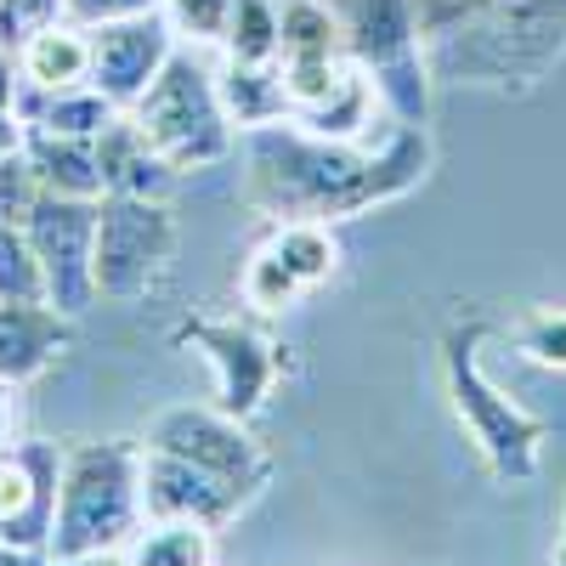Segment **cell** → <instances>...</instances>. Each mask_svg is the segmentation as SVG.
<instances>
[{
    "label": "cell",
    "mask_w": 566,
    "mask_h": 566,
    "mask_svg": "<svg viewBox=\"0 0 566 566\" xmlns=\"http://www.w3.org/2000/svg\"><path fill=\"white\" fill-rule=\"evenodd\" d=\"M424 170L419 125H402L391 148H363V142H323L306 130H255L250 142V205L277 221H335L357 216L380 199H397Z\"/></svg>",
    "instance_id": "obj_1"
},
{
    "label": "cell",
    "mask_w": 566,
    "mask_h": 566,
    "mask_svg": "<svg viewBox=\"0 0 566 566\" xmlns=\"http://www.w3.org/2000/svg\"><path fill=\"white\" fill-rule=\"evenodd\" d=\"M142 527V442H69L45 560L125 549Z\"/></svg>",
    "instance_id": "obj_2"
},
{
    "label": "cell",
    "mask_w": 566,
    "mask_h": 566,
    "mask_svg": "<svg viewBox=\"0 0 566 566\" xmlns=\"http://www.w3.org/2000/svg\"><path fill=\"white\" fill-rule=\"evenodd\" d=\"M136 119V130L148 136V148L181 176V170H210L232 154V130L221 91H216V69L199 63V52H170V63L159 69V80L142 91L125 108Z\"/></svg>",
    "instance_id": "obj_3"
},
{
    "label": "cell",
    "mask_w": 566,
    "mask_h": 566,
    "mask_svg": "<svg viewBox=\"0 0 566 566\" xmlns=\"http://www.w3.org/2000/svg\"><path fill=\"white\" fill-rule=\"evenodd\" d=\"M346 57L380 85L397 125H424V57H419V0H328Z\"/></svg>",
    "instance_id": "obj_4"
},
{
    "label": "cell",
    "mask_w": 566,
    "mask_h": 566,
    "mask_svg": "<svg viewBox=\"0 0 566 566\" xmlns=\"http://www.w3.org/2000/svg\"><path fill=\"white\" fill-rule=\"evenodd\" d=\"M476 340L482 328H464V335L448 340V391L453 408L464 419V431L476 437L482 459L499 470L504 482H527L538 470V448H544V419H533L527 408H515L476 363Z\"/></svg>",
    "instance_id": "obj_5"
},
{
    "label": "cell",
    "mask_w": 566,
    "mask_h": 566,
    "mask_svg": "<svg viewBox=\"0 0 566 566\" xmlns=\"http://www.w3.org/2000/svg\"><path fill=\"white\" fill-rule=\"evenodd\" d=\"M176 255V221L165 210V199H119L108 193L97 205V301H142L159 283V272Z\"/></svg>",
    "instance_id": "obj_6"
},
{
    "label": "cell",
    "mask_w": 566,
    "mask_h": 566,
    "mask_svg": "<svg viewBox=\"0 0 566 566\" xmlns=\"http://www.w3.org/2000/svg\"><path fill=\"white\" fill-rule=\"evenodd\" d=\"M97 205L103 199L40 193L29 221H23L29 250L40 261L45 306H57L63 317H80L97 306V272H91V255H97Z\"/></svg>",
    "instance_id": "obj_7"
},
{
    "label": "cell",
    "mask_w": 566,
    "mask_h": 566,
    "mask_svg": "<svg viewBox=\"0 0 566 566\" xmlns=\"http://www.w3.org/2000/svg\"><path fill=\"white\" fill-rule=\"evenodd\" d=\"M335 261H340V250H335L328 221H277V232L250 255L239 290L255 312H283L306 290H317L335 272Z\"/></svg>",
    "instance_id": "obj_8"
},
{
    "label": "cell",
    "mask_w": 566,
    "mask_h": 566,
    "mask_svg": "<svg viewBox=\"0 0 566 566\" xmlns=\"http://www.w3.org/2000/svg\"><path fill=\"white\" fill-rule=\"evenodd\" d=\"M142 448L193 459V464L216 470V476L244 482L250 493L266 482V453H261V442L250 437L244 419H232V413H221V408H165V413L148 424V442H142Z\"/></svg>",
    "instance_id": "obj_9"
},
{
    "label": "cell",
    "mask_w": 566,
    "mask_h": 566,
    "mask_svg": "<svg viewBox=\"0 0 566 566\" xmlns=\"http://www.w3.org/2000/svg\"><path fill=\"white\" fill-rule=\"evenodd\" d=\"M250 504V488L216 476V470L176 459L159 448H142V522H199L227 527L232 515Z\"/></svg>",
    "instance_id": "obj_10"
},
{
    "label": "cell",
    "mask_w": 566,
    "mask_h": 566,
    "mask_svg": "<svg viewBox=\"0 0 566 566\" xmlns=\"http://www.w3.org/2000/svg\"><path fill=\"white\" fill-rule=\"evenodd\" d=\"M57 442H0V538L45 555L57 522Z\"/></svg>",
    "instance_id": "obj_11"
},
{
    "label": "cell",
    "mask_w": 566,
    "mask_h": 566,
    "mask_svg": "<svg viewBox=\"0 0 566 566\" xmlns=\"http://www.w3.org/2000/svg\"><path fill=\"white\" fill-rule=\"evenodd\" d=\"M85 40H91V85H97L119 114L159 80V69L176 52V29L165 23V12L85 29Z\"/></svg>",
    "instance_id": "obj_12"
},
{
    "label": "cell",
    "mask_w": 566,
    "mask_h": 566,
    "mask_svg": "<svg viewBox=\"0 0 566 566\" xmlns=\"http://www.w3.org/2000/svg\"><path fill=\"white\" fill-rule=\"evenodd\" d=\"M181 340H193L210 368H216V408L232 413V419H255L266 391H272V374H277V352L255 335L250 323L239 317H221V323H187L181 328Z\"/></svg>",
    "instance_id": "obj_13"
},
{
    "label": "cell",
    "mask_w": 566,
    "mask_h": 566,
    "mask_svg": "<svg viewBox=\"0 0 566 566\" xmlns=\"http://www.w3.org/2000/svg\"><path fill=\"white\" fill-rule=\"evenodd\" d=\"M69 323L74 317L45 301H0V386H29L45 374V363L69 346Z\"/></svg>",
    "instance_id": "obj_14"
},
{
    "label": "cell",
    "mask_w": 566,
    "mask_h": 566,
    "mask_svg": "<svg viewBox=\"0 0 566 566\" xmlns=\"http://www.w3.org/2000/svg\"><path fill=\"white\" fill-rule=\"evenodd\" d=\"M18 119L23 130H40V136H69V142H97L119 108L103 97L97 85H69V91H34V85H18Z\"/></svg>",
    "instance_id": "obj_15"
},
{
    "label": "cell",
    "mask_w": 566,
    "mask_h": 566,
    "mask_svg": "<svg viewBox=\"0 0 566 566\" xmlns=\"http://www.w3.org/2000/svg\"><path fill=\"white\" fill-rule=\"evenodd\" d=\"M97 165H103V187H108V193H119V199H165L170 181H176V170L148 148V136L136 130L130 114H119L97 136Z\"/></svg>",
    "instance_id": "obj_16"
},
{
    "label": "cell",
    "mask_w": 566,
    "mask_h": 566,
    "mask_svg": "<svg viewBox=\"0 0 566 566\" xmlns=\"http://www.w3.org/2000/svg\"><path fill=\"white\" fill-rule=\"evenodd\" d=\"M12 57H18L23 85H34V91H69V85L91 80V40L69 18L45 23V29H29Z\"/></svg>",
    "instance_id": "obj_17"
},
{
    "label": "cell",
    "mask_w": 566,
    "mask_h": 566,
    "mask_svg": "<svg viewBox=\"0 0 566 566\" xmlns=\"http://www.w3.org/2000/svg\"><path fill=\"white\" fill-rule=\"evenodd\" d=\"M23 159L40 181V193L57 199H103V165H97V142H69V136H23Z\"/></svg>",
    "instance_id": "obj_18"
},
{
    "label": "cell",
    "mask_w": 566,
    "mask_h": 566,
    "mask_svg": "<svg viewBox=\"0 0 566 566\" xmlns=\"http://www.w3.org/2000/svg\"><path fill=\"white\" fill-rule=\"evenodd\" d=\"M221 108L232 130H266V125H290V97H283V74L277 63H239L227 57L216 69Z\"/></svg>",
    "instance_id": "obj_19"
},
{
    "label": "cell",
    "mask_w": 566,
    "mask_h": 566,
    "mask_svg": "<svg viewBox=\"0 0 566 566\" xmlns=\"http://www.w3.org/2000/svg\"><path fill=\"white\" fill-rule=\"evenodd\" d=\"M130 566H216V527L199 522H142L125 538Z\"/></svg>",
    "instance_id": "obj_20"
},
{
    "label": "cell",
    "mask_w": 566,
    "mask_h": 566,
    "mask_svg": "<svg viewBox=\"0 0 566 566\" xmlns=\"http://www.w3.org/2000/svg\"><path fill=\"white\" fill-rule=\"evenodd\" d=\"M0 301H45L40 261L29 250L23 221H0Z\"/></svg>",
    "instance_id": "obj_21"
},
{
    "label": "cell",
    "mask_w": 566,
    "mask_h": 566,
    "mask_svg": "<svg viewBox=\"0 0 566 566\" xmlns=\"http://www.w3.org/2000/svg\"><path fill=\"white\" fill-rule=\"evenodd\" d=\"M232 7H239V0H159V12L176 29V40L187 34L193 45H227Z\"/></svg>",
    "instance_id": "obj_22"
},
{
    "label": "cell",
    "mask_w": 566,
    "mask_h": 566,
    "mask_svg": "<svg viewBox=\"0 0 566 566\" xmlns=\"http://www.w3.org/2000/svg\"><path fill=\"white\" fill-rule=\"evenodd\" d=\"M34 199H40V181H34L29 159L23 154L0 159V221H29Z\"/></svg>",
    "instance_id": "obj_23"
},
{
    "label": "cell",
    "mask_w": 566,
    "mask_h": 566,
    "mask_svg": "<svg viewBox=\"0 0 566 566\" xmlns=\"http://www.w3.org/2000/svg\"><path fill=\"white\" fill-rule=\"evenodd\" d=\"M148 12H159V0H63V18L74 29H103V23L148 18Z\"/></svg>",
    "instance_id": "obj_24"
},
{
    "label": "cell",
    "mask_w": 566,
    "mask_h": 566,
    "mask_svg": "<svg viewBox=\"0 0 566 566\" xmlns=\"http://www.w3.org/2000/svg\"><path fill=\"white\" fill-rule=\"evenodd\" d=\"M522 346H527V357L566 368V312H538V317H527Z\"/></svg>",
    "instance_id": "obj_25"
},
{
    "label": "cell",
    "mask_w": 566,
    "mask_h": 566,
    "mask_svg": "<svg viewBox=\"0 0 566 566\" xmlns=\"http://www.w3.org/2000/svg\"><path fill=\"white\" fill-rule=\"evenodd\" d=\"M23 119H18V108H0V159H12V154H23Z\"/></svg>",
    "instance_id": "obj_26"
},
{
    "label": "cell",
    "mask_w": 566,
    "mask_h": 566,
    "mask_svg": "<svg viewBox=\"0 0 566 566\" xmlns=\"http://www.w3.org/2000/svg\"><path fill=\"white\" fill-rule=\"evenodd\" d=\"M18 85H23V74H18V57L0 45V108H18Z\"/></svg>",
    "instance_id": "obj_27"
},
{
    "label": "cell",
    "mask_w": 566,
    "mask_h": 566,
    "mask_svg": "<svg viewBox=\"0 0 566 566\" xmlns=\"http://www.w3.org/2000/svg\"><path fill=\"white\" fill-rule=\"evenodd\" d=\"M0 566H52L40 549H23V544H12V538H0Z\"/></svg>",
    "instance_id": "obj_28"
},
{
    "label": "cell",
    "mask_w": 566,
    "mask_h": 566,
    "mask_svg": "<svg viewBox=\"0 0 566 566\" xmlns=\"http://www.w3.org/2000/svg\"><path fill=\"white\" fill-rule=\"evenodd\" d=\"M52 566H130L125 549H97V555H74V560H52Z\"/></svg>",
    "instance_id": "obj_29"
},
{
    "label": "cell",
    "mask_w": 566,
    "mask_h": 566,
    "mask_svg": "<svg viewBox=\"0 0 566 566\" xmlns=\"http://www.w3.org/2000/svg\"><path fill=\"white\" fill-rule=\"evenodd\" d=\"M549 566H566V510H560V544H555V560Z\"/></svg>",
    "instance_id": "obj_30"
}]
</instances>
